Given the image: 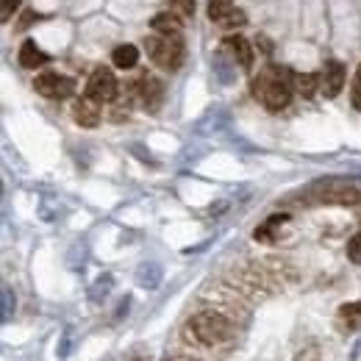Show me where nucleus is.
Wrapping results in <instances>:
<instances>
[{
    "mask_svg": "<svg viewBox=\"0 0 361 361\" xmlns=\"http://www.w3.org/2000/svg\"><path fill=\"white\" fill-rule=\"evenodd\" d=\"M298 361H322V359H319L317 348H306V350H300V356H298Z\"/></svg>",
    "mask_w": 361,
    "mask_h": 361,
    "instance_id": "b1692460",
    "label": "nucleus"
},
{
    "mask_svg": "<svg viewBox=\"0 0 361 361\" xmlns=\"http://www.w3.org/2000/svg\"><path fill=\"white\" fill-rule=\"evenodd\" d=\"M231 11H233V0H209V17L214 23H220Z\"/></svg>",
    "mask_w": 361,
    "mask_h": 361,
    "instance_id": "f3484780",
    "label": "nucleus"
},
{
    "mask_svg": "<svg viewBox=\"0 0 361 361\" xmlns=\"http://www.w3.org/2000/svg\"><path fill=\"white\" fill-rule=\"evenodd\" d=\"M319 87V75L314 73H300V75H295V90L300 92L303 97H312Z\"/></svg>",
    "mask_w": 361,
    "mask_h": 361,
    "instance_id": "2eb2a0df",
    "label": "nucleus"
},
{
    "mask_svg": "<svg viewBox=\"0 0 361 361\" xmlns=\"http://www.w3.org/2000/svg\"><path fill=\"white\" fill-rule=\"evenodd\" d=\"M295 90V78H289V73L278 64L264 67L256 78H253V97L267 109V111H281L289 106Z\"/></svg>",
    "mask_w": 361,
    "mask_h": 361,
    "instance_id": "f257e3e1",
    "label": "nucleus"
},
{
    "mask_svg": "<svg viewBox=\"0 0 361 361\" xmlns=\"http://www.w3.org/2000/svg\"><path fill=\"white\" fill-rule=\"evenodd\" d=\"M220 25H223V28H242V25H245V14L231 11L228 17H223V20H220Z\"/></svg>",
    "mask_w": 361,
    "mask_h": 361,
    "instance_id": "412c9836",
    "label": "nucleus"
},
{
    "mask_svg": "<svg viewBox=\"0 0 361 361\" xmlns=\"http://www.w3.org/2000/svg\"><path fill=\"white\" fill-rule=\"evenodd\" d=\"M87 94H90L92 100H97V103H114V97H117V78H114V73L106 70V67H97L92 73L90 84H87Z\"/></svg>",
    "mask_w": 361,
    "mask_h": 361,
    "instance_id": "0eeeda50",
    "label": "nucleus"
},
{
    "mask_svg": "<svg viewBox=\"0 0 361 361\" xmlns=\"http://www.w3.org/2000/svg\"><path fill=\"white\" fill-rule=\"evenodd\" d=\"M173 361H192V359H189V356H176Z\"/></svg>",
    "mask_w": 361,
    "mask_h": 361,
    "instance_id": "bb28decb",
    "label": "nucleus"
},
{
    "mask_svg": "<svg viewBox=\"0 0 361 361\" xmlns=\"http://www.w3.org/2000/svg\"><path fill=\"white\" fill-rule=\"evenodd\" d=\"M34 87L47 100H67L75 92V81L61 73H42V75H37Z\"/></svg>",
    "mask_w": 361,
    "mask_h": 361,
    "instance_id": "39448f33",
    "label": "nucleus"
},
{
    "mask_svg": "<svg viewBox=\"0 0 361 361\" xmlns=\"http://www.w3.org/2000/svg\"><path fill=\"white\" fill-rule=\"evenodd\" d=\"M339 325H342L345 331H359L361 328V300H356V303H345V306L339 309Z\"/></svg>",
    "mask_w": 361,
    "mask_h": 361,
    "instance_id": "ddd939ff",
    "label": "nucleus"
},
{
    "mask_svg": "<svg viewBox=\"0 0 361 361\" xmlns=\"http://www.w3.org/2000/svg\"><path fill=\"white\" fill-rule=\"evenodd\" d=\"M3 306H6V309H3V314L8 317V312H11V292H8V289L3 292Z\"/></svg>",
    "mask_w": 361,
    "mask_h": 361,
    "instance_id": "393cba45",
    "label": "nucleus"
},
{
    "mask_svg": "<svg viewBox=\"0 0 361 361\" xmlns=\"http://www.w3.org/2000/svg\"><path fill=\"white\" fill-rule=\"evenodd\" d=\"M47 61V56L37 47L34 39H25L23 47H20V64L25 67V70H37V67H42Z\"/></svg>",
    "mask_w": 361,
    "mask_h": 361,
    "instance_id": "f8f14e48",
    "label": "nucleus"
},
{
    "mask_svg": "<svg viewBox=\"0 0 361 361\" xmlns=\"http://www.w3.org/2000/svg\"><path fill=\"white\" fill-rule=\"evenodd\" d=\"M123 361H150V356H128V359H123Z\"/></svg>",
    "mask_w": 361,
    "mask_h": 361,
    "instance_id": "a878e982",
    "label": "nucleus"
},
{
    "mask_svg": "<svg viewBox=\"0 0 361 361\" xmlns=\"http://www.w3.org/2000/svg\"><path fill=\"white\" fill-rule=\"evenodd\" d=\"M111 61H114V67H120V70H131V67H136V61H139V50H136V45L114 47Z\"/></svg>",
    "mask_w": 361,
    "mask_h": 361,
    "instance_id": "4468645a",
    "label": "nucleus"
},
{
    "mask_svg": "<svg viewBox=\"0 0 361 361\" xmlns=\"http://www.w3.org/2000/svg\"><path fill=\"white\" fill-rule=\"evenodd\" d=\"M23 0H3V11H0V17H3V23L11 17V11H17V6H20Z\"/></svg>",
    "mask_w": 361,
    "mask_h": 361,
    "instance_id": "5701e85b",
    "label": "nucleus"
},
{
    "mask_svg": "<svg viewBox=\"0 0 361 361\" xmlns=\"http://www.w3.org/2000/svg\"><path fill=\"white\" fill-rule=\"evenodd\" d=\"M189 334L200 342V345H220L233 334L228 317L220 312H197L189 319Z\"/></svg>",
    "mask_w": 361,
    "mask_h": 361,
    "instance_id": "7ed1b4c3",
    "label": "nucleus"
},
{
    "mask_svg": "<svg viewBox=\"0 0 361 361\" xmlns=\"http://www.w3.org/2000/svg\"><path fill=\"white\" fill-rule=\"evenodd\" d=\"M150 28L153 34H167V37H178L183 34V25H180V17L176 11H161L150 20Z\"/></svg>",
    "mask_w": 361,
    "mask_h": 361,
    "instance_id": "9b49d317",
    "label": "nucleus"
},
{
    "mask_svg": "<svg viewBox=\"0 0 361 361\" xmlns=\"http://www.w3.org/2000/svg\"><path fill=\"white\" fill-rule=\"evenodd\" d=\"M73 117H75V123H78L81 128H94V126L100 123V103L92 100L90 94L81 97V100H75V106H73Z\"/></svg>",
    "mask_w": 361,
    "mask_h": 361,
    "instance_id": "9d476101",
    "label": "nucleus"
},
{
    "mask_svg": "<svg viewBox=\"0 0 361 361\" xmlns=\"http://www.w3.org/2000/svg\"><path fill=\"white\" fill-rule=\"evenodd\" d=\"M145 50L150 56V61L167 73H176L183 64V37H167V34H150L145 37Z\"/></svg>",
    "mask_w": 361,
    "mask_h": 361,
    "instance_id": "f03ea898",
    "label": "nucleus"
},
{
    "mask_svg": "<svg viewBox=\"0 0 361 361\" xmlns=\"http://www.w3.org/2000/svg\"><path fill=\"white\" fill-rule=\"evenodd\" d=\"M226 50L233 56V61L242 67V70H250L253 67V47H250V42L242 37V34H231V37H226Z\"/></svg>",
    "mask_w": 361,
    "mask_h": 361,
    "instance_id": "1a4fd4ad",
    "label": "nucleus"
},
{
    "mask_svg": "<svg viewBox=\"0 0 361 361\" xmlns=\"http://www.w3.org/2000/svg\"><path fill=\"white\" fill-rule=\"evenodd\" d=\"M348 256L353 264H361V233H356L350 242H348Z\"/></svg>",
    "mask_w": 361,
    "mask_h": 361,
    "instance_id": "6ab92c4d",
    "label": "nucleus"
},
{
    "mask_svg": "<svg viewBox=\"0 0 361 361\" xmlns=\"http://www.w3.org/2000/svg\"><path fill=\"white\" fill-rule=\"evenodd\" d=\"M170 11H176L178 17H192L195 14V0H167Z\"/></svg>",
    "mask_w": 361,
    "mask_h": 361,
    "instance_id": "a211bd4d",
    "label": "nucleus"
},
{
    "mask_svg": "<svg viewBox=\"0 0 361 361\" xmlns=\"http://www.w3.org/2000/svg\"><path fill=\"white\" fill-rule=\"evenodd\" d=\"M353 106L361 111V64L356 70V78H353Z\"/></svg>",
    "mask_w": 361,
    "mask_h": 361,
    "instance_id": "4be33fe9",
    "label": "nucleus"
},
{
    "mask_svg": "<svg viewBox=\"0 0 361 361\" xmlns=\"http://www.w3.org/2000/svg\"><path fill=\"white\" fill-rule=\"evenodd\" d=\"M283 223H286V214H275V217H270L264 226L256 228V239H259V242H272V236H275L272 231H275L278 226H283Z\"/></svg>",
    "mask_w": 361,
    "mask_h": 361,
    "instance_id": "dca6fc26",
    "label": "nucleus"
},
{
    "mask_svg": "<svg viewBox=\"0 0 361 361\" xmlns=\"http://www.w3.org/2000/svg\"><path fill=\"white\" fill-rule=\"evenodd\" d=\"M317 197L322 200V203H342V206H353V203H359L361 195L356 186H350V183H345V180H322V183H317L314 186Z\"/></svg>",
    "mask_w": 361,
    "mask_h": 361,
    "instance_id": "423d86ee",
    "label": "nucleus"
},
{
    "mask_svg": "<svg viewBox=\"0 0 361 361\" xmlns=\"http://www.w3.org/2000/svg\"><path fill=\"white\" fill-rule=\"evenodd\" d=\"M139 283H142V286H147V289H153V286L159 283V267H150V272L147 270L139 272Z\"/></svg>",
    "mask_w": 361,
    "mask_h": 361,
    "instance_id": "aec40b11",
    "label": "nucleus"
},
{
    "mask_svg": "<svg viewBox=\"0 0 361 361\" xmlns=\"http://www.w3.org/2000/svg\"><path fill=\"white\" fill-rule=\"evenodd\" d=\"M131 90H134L136 100L145 106V111H159L161 109V100H164V87H161V81L156 78V75H139L134 84H131Z\"/></svg>",
    "mask_w": 361,
    "mask_h": 361,
    "instance_id": "20e7f679",
    "label": "nucleus"
},
{
    "mask_svg": "<svg viewBox=\"0 0 361 361\" xmlns=\"http://www.w3.org/2000/svg\"><path fill=\"white\" fill-rule=\"evenodd\" d=\"M345 87V67L339 64V61H328L325 64V70H322V75H319V90L325 97H336L339 92Z\"/></svg>",
    "mask_w": 361,
    "mask_h": 361,
    "instance_id": "6e6552de",
    "label": "nucleus"
}]
</instances>
